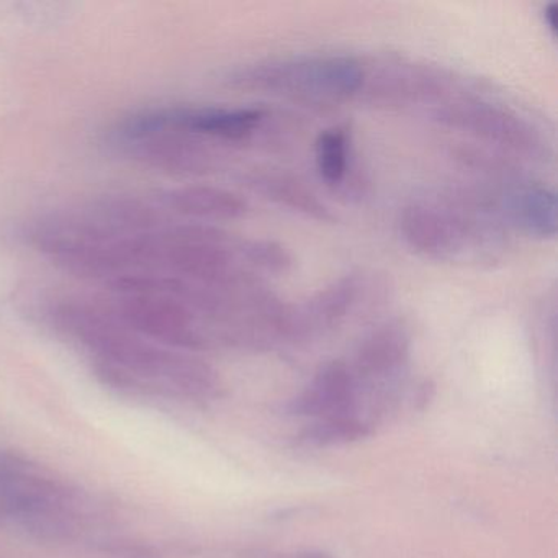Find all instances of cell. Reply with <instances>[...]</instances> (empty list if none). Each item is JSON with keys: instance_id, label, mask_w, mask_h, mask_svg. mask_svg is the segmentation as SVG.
Masks as SVG:
<instances>
[{"instance_id": "obj_1", "label": "cell", "mask_w": 558, "mask_h": 558, "mask_svg": "<svg viewBox=\"0 0 558 558\" xmlns=\"http://www.w3.org/2000/svg\"><path fill=\"white\" fill-rule=\"evenodd\" d=\"M45 319L58 336L86 357L106 387L156 401H207L217 397L220 377L192 352L159 344L120 322L104 300H54Z\"/></svg>"}, {"instance_id": "obj_2", "label": "cell", "mask_w": 558, "mask_h": 558, "mask_svg": "<svg viewBox=\"0 0 558 558\" xmlns=\"http://www.w3.org/2000/svg\"><path fill=\"white\" fill-rule=\"evenodd\" d=\"M89 505L77 486L53 470L0 449V531L68 541L86 529Z\"/></svg>"}, {"instance_id": "obj_3", "label": "cell", "mask_w": 558, "mask_h": 558, "mask_svg": "<svg viewBox=\"0 0 558 558\" xmlns=\"http://www.w3.org/2000/svg\"><path fill=\"white\" fill-rule=\"evenodd\" d=\"M498 225L469 198L411 202L400 217L404 243L420 256L444 263L493 259L501 247Z\"/></svg>"}, {"instance_id": "obj_4", "label": "cell", "mask_w": 558, "mask_h": 558, "mask_svg": "<svg viewBox=\"0 0 558 558\" xmlns=\"http://www.w3.org/2000/svg\"><path fill=\"white\" fill-rule=\"evenodd\" d=\"M364 64L349 57L290 58L236 71L231 86L303 104L331 106L357 96Z\"/></svg>"}, {"instance_id": "obj_5", "label": "cell", "mask_w": 558, "mask_h": 558, "mask_svg": "<svg viewBox=\"0 0 558 558\" xmlns=\"http://www.w3.org/2000/svg\"><path fill=\"white\" fill-rule=\"evenodd\" d=\"M109 143L136 165L168 174L204 175L220 165L218 146L172 125L162 107L120 120L110 130Z\"/></svg>"}, {"instance_id": "obj_6", "label": "cell", "mask_w": 558, "mask_h": 558, "mask_svg": "<svg viewBox=\"0 0 558 558\" xmlns=\"http://www.w3.org/2000/svg\"><path fill=\"white\" fill-rule=\"evenodd\" d=\"M434 117L447 129L466 133L512 155L529 159H544L548 155L541 130L508 107L488 100L459 99L437 107Z\"/></svg>"}, {"instance_id": "obj_7", "label": "cell", "mask_w": 558, "mask_h": 558, "mask_svg": "<svg viewBox=\"0 0 558 558\" xmlns=\"http://www.w3.org/2000/svg\"><path fill=\"white\" fill-rule=\"evenodd\" d=\"M387 287L365 274H349L299 305H287L286 339H308L341 326L361 310L377 308Z\"/></svg>"}, {"instance_id": "obj_8", "label": "cell", "mask_w": 558, "mask_h": 558, "mask_svg": "<svg viewBox=\"0 0 558 558\" xmlns=\"http://www.w3.org/2000/svg\"><path fill=\"white\" fill-rule=\"evenodd\" d=\"M442 74L420 64L388 61L365 71L357 96L375 106H413L436 102L446 94Z\"/></svg>"}, {"instance_id": "obj_9", "label": "cell", "mask_w": 558, "mask_h": 558, "mask_svg": "<svg viewBox=\"0 0 558 558\" xmlns=\"http://www.w3.org/2000/svg\"><path fill=\"white\" fill-rule=\"evenodd\" d=\"M473 198L496 223L508 221L531 236L555 238L557 234V197L544 185H506L498 192H489L486 198L480 195Z\"/></svg>"}, {"instance_id": "obj_10", "label": "cell", "mask_w": 558, "mask_h": 558, "mask_svg": "<svg viewBox=\"0 0 558 558\" xmlns=\"http://www.w3.org/2000/svg\"><path fill=\"white\" fill-rule=\"evenodd\" d=\"M162 110L172 125L217 146L246 142L267 119L264 110L253 107H162Z\"/></svg>"}, {"instance_id": "obj_11", "label": "cell", "mask_w": 558, "mask_h": 558, "mask_svg": "<svg viewBox=\"0 0 558 558\" xmlns=\"http://www.w3.org/2000/svg\"><path fill=\"white\" fill-rule=\"evenodd\" d=\"M357 400L359 380L352 368L342 362H331L319 368L312 384L289 404V411L316 420L355 416Z\"/></svg>"}, {"instance_id": "obj_12", "label": "cell", "mask_w": 558, "mask_h": 558, "mask_svg": "<svg viewBox=\"0 0 558 558\" xmlns=\"http://www.w3.org/2000/svg\"><path fill=\"white\" fill-rule=\"evenodd\" d=\"M166 211L182 221L217 223L244 217L247 204L244 198L227 189L214 185H185L155 194Z\"/></svg>"}, {"instance_id": "obj_13", "label": "cell", "mask_w": 558, "mask_h": 558, "mask_svg": "<svg viewBox=\"0 0 558 558\" xmlns=\"http://www.w3.org/2000/svg\"><path fill=\"white\" fill-rule=\"evenodd\" d=\"M411 355V335L401 322L385 323L362 341L355 355L357 380H391L407 367Z\"/></svg>"}, {"instance_id": "obj_14", "label": "cell", "mask_w": 558, "mask_h": 558, "mask_svg": "<svg viewBox=\"0 0 558 558\" xmlns=\"http://www.w3.org/2000/svg\"><path fill=\"white\" fill-rule=\"evenodd\" d=\"M247 185L266 201L296 211L303 217L322 223H332L336 220L331 208L323 204L312 189L293 175L282 172H254L247 178Z\"/></svg>"}, {"instance_id": "obj_15", "label": "cell", "mask_w": 558, "mask_h": 558, "mask_svg": "<svg viewBox=\"0 0 558 558\" xmlns=\"http://www.w3.org/2000/svg\"><path fill=\"white\" fill-rule=\"evenodd\" d=\"M316 169L326 184L345 187L352 171L351 133L345 126H331L316 140Z\"/></svg>"}, {"instance_id": "obj_16", "label": "cell", "mask_w": 558, "mask_h": 558, "mask_svg": "<svg viewBox=\"0 0 558 558\" xmlns=\"http://www.w3.org/2000/svg\"><path fill=\"white\" fill-rule=\"evenodd\" d=\"M371 434V426L357 416L328 417L310 424L303 430L302 439L310 446H344L364 439Z\"/></svg>"}, {"instance_id": "obj_17", "label": "cell", "mask_w": 558, "mask_h": 558, "mask_svg": "<svg viewBox=\"0 0 558 558\" xmlns=\"http://www.w3.org/2000/svg\"><path fill=\"white\" fill-rule=\"evenodd\" d=\"M243 254L247 267L254 274L283 276V274L290 272L293 266L292 254L277 241L244 240Z\"/></svg>"}, {"instance_id": "obj_18", "label": "cell", "mask_w": 558, "mask_h": 558, "mask_svg": "<svg viewBox=\"0 0 558 558\" xmlns=\"http://www.w3.org/2000/svg\"><path fill=\"white\" fill-rule=\"evenodd\" d=\"M545 24L550 28L551 34H557L558 31V5L548 4L544 11Z\"/></svg>"}, {"instance_id": "obj_19", "label": "cell", "mask_w": 558, "mask_h": 558, "mask_svg": "<svg viewBox=\"0 0 558 558\" xmlns=\"http://www.w3.org/2000/svg\"><path fill=\"white\" fill-rule=\"evenodd\" d=\"M279 558H332L331 555L323 551H299V554L282 555Z\"/></svg>"}]
</instances>
